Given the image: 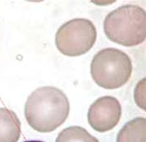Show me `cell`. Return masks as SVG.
Masks as SVG:
<instances>
[{
  "mask_svg": "<svg viewBox=\"0 0 146 142\" xmlns=\"http://www.w3.org/2000/svg\"><path fill=\"white\" fill-rule=\"evenodd\" d=\"M104 29L106 36L121 45L131 47L146 37V13L137 5H124L108 14Z\"/></svg>",
  "mask_w": 146,
  "mask_h": 142,
  "instance_id": "2",
  "label": "cell"
},
{
  "mask_svg": "<svg viewBox=\"0 0 146 142\" xmlns=\"http://www.w3.org/2000/svg\"><path fill=\"white\" fill-rule=\"evenodd\" d=\"M96 38V28L91 21L76 18L66 22L58 29L55 44L62 54L76 57L90 50Z\"/></svg>",
  "mask_w": 146,
  "mask_h": 142,
  "instance_id": "4",
  "label": "cell"
},
{
  "mask_svg": "<svg viewBox=\"0 0 146 142\" xmlns=\"http://www.w3.org/2000/svg\"><path fill=\"white\" fill-rule=\"evenodd\" d=\"M56 142H100L97 138L90 135L86 129L78 126H72L62 130Z\"/></svg>",
  "mask_w": 146,
  "mask_h": 142,
  "instance_id": "8",
  "label": "cell"
},
{
  "mask_svg": "<svg viewBox=\"0 0 146 142\" xmlns=\"http://www.w3.org/2000/svg\"><path fill=\"white\" fill-rule=\"evenodd\" d=\"M24 142H43V141H24Z\"/></svg>",
  "mask_w": 146,
  "mask_h": 142,
  "instance_id": "9",
  "label": "cell"
},
{
  "mask_svg": "<svg viewBox=\"0 0 146 142\" xmlns=\"http://www.w3.org/2000/svg\"><path fill=\"white\" fill-rule=\"evenodd\" d=\"M132 63L129 56L117 48H108L94 55L91 76L95 83L108 90L124 86L131 78Z\"/></svg>",
  "mask_w": 146,
  "mask_h": 142,
  "instance_id": "3",
  "label": "cell"
},
{
  "mask_svg": "<svg viewBox=\"0 0 146 142\" xmlns=\"http://www.w3.org/2000/svg\"><path fill=\"white\" fill-rule=\"evenodd\" d=\"M145 118H134L120 131L117 142H145Z\"/></svg>",
  "mask_w": 146,
  "mask_h": 142,
  "instance_id": "7",
  "label": "cell"
},
{
  "mask_svg": "<svg viewBox=\"0 0 146 142\" xmlns=\"http://www.w3.org/2000/svg\"><path fill=\"white\" fill-rule=\"evenodd\" d=\"M21 135V122L17 114L0 108V142H17Z\"/></svg>",
  "mask_w": 146,
  "mask_h": 142,
  "instance_id": "6",
  "label": "cell"
},
{
  "mask_svg": "<svg viewBox=\"0 0 146 142\" xmlns=\"http://www.w3.org/2000/svg\"><path fill=\"white\" fill-rule=\"evenodd\" d=\"M88 122L91 127L105 132L114 128L121 116L119 101L112 96H104L94 102L88 111Z\"/></svg>",
  "mask_w": 146,
  "mask_h": 142,
  "instance_id": "5",
  "label": "cell"
},
{
  "mask_svg": "<svg viewBox=\"0 0 146 142\" xmlns=\"http://www.w3.org/2000/svg\"><path fill=\"white\" fill-rule=\"evenodd\" d=\"M70 104L59 89L44 86L27 99L25 116L28 124L40 132H50L60 127L69 115Z\"/></svg>",
  "mask_w": 146,
  "mask_h": 142,
  "instance_id": "1",
  "label": "cell"
}]
</instances>
